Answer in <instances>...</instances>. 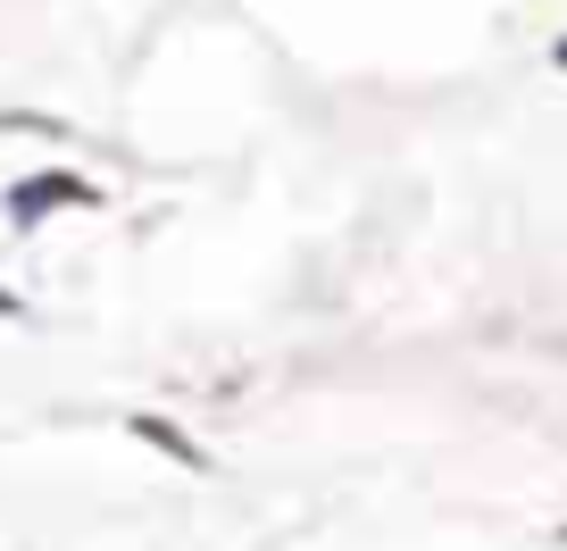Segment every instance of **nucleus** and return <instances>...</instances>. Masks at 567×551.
Listing matches in <instances>:
<instances>
[{"mask_svg": "<svg viewBox=\"0 0 567 551\" xmlns=\"http://www.w3.org/2000/svg\"><path fill=\"white\" fill-rule=\"evenodd\" d=\"M0 309H18V302H9V293H0Z\"/></svg>", "mask_w": 567, "mask_h": 551, "instance_id": "nucleus-2", "label": "nucleus"}, {"mask_svg": "<svg viewBox=\"0 0 567 551\" xmlns=\"http://www.w3.org/2000/svg\"><path fill=\"white\" fill-rule=\"evenodd\" d=\"M134 427H142V435H151V443H159V451H176V460H200V451H193V443H184V435H176V427H159V418H134Z\"/></svg>", "mask_w": 567, "mask_h": 551, "instance_id": "nucleus-1", "label": "nucleus"}]
</instances>
